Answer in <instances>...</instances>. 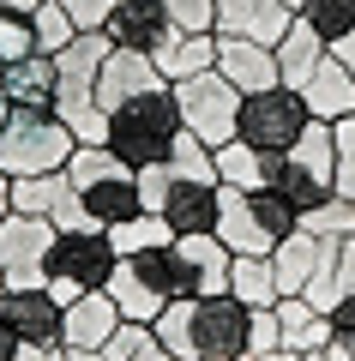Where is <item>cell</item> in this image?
I'll return each mask as SVG.
<instances>
[{"label":"cell","mask_w":355,"mask_h":361,"mask_svg":"<svg viewBox=\"0 0 355 361\" xmlns=\"http://www.w3.org/2000/svg\"><path fill=\"white\" fill-rule=\"evenodd\" d=\"M49 247H54V223L49 217L6 211V217H0V277H6V283H42Z\"/></svg>","instance_id":"7c38bea8"},{"label":"cell","mask_w":355,"mask_h":361,"mask_svg":"<svg viewBox=\"0 0 355 361\" xmlns=\"http://www.w3.org/2000/svg\"><path fill=\"white\" fill-rule=\"evenodd\" d=\"M102 37H109L114 49H133V54H145V61L157 66L181 42V25L163 13V0H121L109 13V25H102Z\"/></svg>","instance_id":"8fae6325"},{"label":"cell","mask_w":355,"mask_h":361,"mask_svg":"<svg viewBox=\"0 0 355 361\" xmlns=\"http://www.w3.org/2000/svg\"><path fill=\"white\" fill-rule=\"evenodd\" d=\"M145 343H151V325H133V319H121V331H114L109 343H102V355H109V361H133Z\"/></svg>","instance_id":"d590c367"},{"label":"cell","mask_w":355,"mask_h":361,"mask_svg":"<svg viewBox=\"0 0 355 361\" xmlns=\"http://www.w3.org/2000/svg\"><path fill=\"white\" fill-rule=\"evenodd\" d=\"M331 54H337V61H343V66H349V73H355V30H349V37H343V42H337V49H331Z\"/></svg>","instance_id":"b9f144b4"},{"label":"cell","mask_w":355,"mask_h":361,"mask_svg":"<svg viewBox=\"0 0 355 361\" xmlns=\"http://www.w3.org/2000/svg\"><path fill=\"white\" fill-rule=\"evenodd\" d=\"M66 361H109L102 349H66Z\"/></svg>","instance_id":"f6af8a7d"},{"label":"cell","mask_w":355,"mask_h":361,"mask_svg":"<svg viewBox=\"0 0 355 361\" xmlns=\"http://www.w3.org/2000/svg\"><path fill=\"white\" fill-rule=\"evenodd\" d=\"M133 361H181V355H169V349L157 343V331H151V343H145V349H139V355H133Z\"/></svg>","instance_id":"60d3db41"},{"label":"cell","mask_w":355,"mask_h":361,"mask_svg":"<svg viewBox=\"0 0 355 361\" xmlns=\"http://www.w3.org/2000/svg\"><path fill=\"white\" fill-rule=\"evenodd\" d=\"M109 295H114V307H121V319H133V325H157V319H163V307H169L163 289H157L151 277L133 265V259H121V265H114Z\"/></svg>","instance_id":"ffe728a7"},{"label":"cell","mask_w":355,"mask_h":361,"mask_svg":"<svg viewBox=\"0 0 355 361\" xmlns=\"http://www.w3.org/2000/svg\"><path fill=\"white\" fill-rule=\"evenodd\" d=\"M0 90L13 109H54V54H25L0 73Z\"/></svg>","instance_id":"7402d4cb"},{"label":"cell","mask_w":355,"mask_h":361,"mask_svg":"<svg viewBox=\"0 0 355 361\" xmlns=\"http://www.w3.org/2000/svg\"><path fill=\"white\" fill-rule=\"evenodd\" d=\"M229 295L247 301V307H277V277H271V259H253V253H235L229 259Z\"/></svg>","instance_id":"484cf974"},{"label":"cell","mask_w":355,"mask_h":361,"mask_svg":"<svg viewBox=\"0 0 355 361\" xmlns=\"http://www.w3.org/2000/svg\"><path fill=\"white\" fill-rule=\"evenodd\" d=\"M331 349H337L343 361H355V295H343L337 307H331Z\"/></svg>","instance_id":"e575fe53"},{"label":"cell","mask_w":355,"mask_h":361,"mask_svg":"<svg viewBox=\"0 0 355 361\" xmlns=\"http://www.w3.org/2000/svg\"><path fill=\"white\" fill-rule=\"evenodd\" d=\"M271 54H277V85L301 90L307 78H313V66L325 61L331 49H325V37H319V30L307 25V18H295V25L283 30V42H277V49H271Z\"/></svg>","instance_id":"44dd1931"},{"label":"cell","mask_w":355,"mask_h":361,"mask_svg":"<svg viewBox=\"0 0 355 361\" xmlns=\"http://www.w3.org/2000/svg\"><path fill=\"white\" fill-rule=\"evenodd\" d=\"M295 229H301V217H295V205H289L283 193H271V187H253V193H241V187H223L217 241H223L229 253L271 259V247L289 241Z\"/></svg>","instance_id":"5b68a950"},{"label":"cell","mask_w":355,"mask_h":361,"mask_svg":"<svg viewBox=\"0 0 355 361\" xmlns=\"http://www.w3.org/2000/svg\"><path fill=\"white\" fill-rule=\"evenodd\" d=\"M30 30H37V54H61L66 42L78 37V30H73V18H66V6H61V0H42L37 13H30Z\"/></svg>","instance_id":"4dcf8cb0"},{"label":"cell","mask_w":355,"mask_h":361,"mask_svg":"<svg viewBox=\"0 0 355 361\" xmlns=\"http://www.w3.org/2000/svg\"><path fill=\"white\" fill-rule=\"evenodd\" d=\"M109 241H114V253L127 259V253H151V247H163V241H175V229H169L157 211H139V217H127V223H114L109 229Z\"/></svg>","instance_id":"83f0119b"},{"label":"cell","mask_w":355,"mask_h":361,"mask_svg":"<svg viewBox=\"0 0 355 361\" xmlns=\"http://www.w3.org/2000/svg\"><path fill=\"white\" fill-rule=\"evenodd\" d=\"M163 13L181 30H217V0H163Z\"/></svg>","instance_id":"836d02e7"},{"label":"cell","mask_w":355,"mask_h":361,"mask_svg":"<svg viewBox=\"0 0 355 361\" xmlns=\"http://www.w3.org/2000/svg\"><path fill=\"white\" fill-rule=\"evenodd\" d=\"M271 193L289 199L295 217L313 211V205H325V199L337 193V145H331L325 121H313L283 157H271Z\"/></svg>","instance_id":"ba28073f"},{"label":"cell","mask_w":355,"mask_h":361,"mask_svg":"<svg viewBox=\"0 0 355 361\" xmlns=\"http://www.w3.org/2000/svg\"><path fill=\"white\" fill-rule=\"evenodd\" d=\"M181 103H175V90L169 85H157V90H145V97H133V103H121V109H109V127H102V145H109L121 163H133V169H151V163H163L169 151H175V139H181Z\"/></svg>","instance_id":"3957f363"},{"label":"cell","mask_w":355,"mask_h":361,"mask_svg":"<svg viewBox=\"0 0 355 361\" xmlns=\"http://www.w3.org/2000/svg\"><path fill=\"white\" fill-rule=\"evenodd\" d=\"M295 18H307V25L325 37V49H337V42L355 30V0H301Z\"/></svg>","instance_id":"f1b7e54d"},{"label":"cell","mask_w":355,"mask_h":361,"mask_svg":"<svg viewBox=\"0 0 355 361\" xmlns=\"http://www.w3.org/2000/svg\"><path fill=\"white\" fill-rule=\"evenodd\" d=\"M301 103H307V115L313 121H343V115H355V73L337 61V54H325V61L313 66V78L301 85Z\"/></svg>","instance_id":"d6986e66"},{"label":"cell","mask_w":355,"mask_h":361,"mask_svg":"<svg viewBox=\"0 0 355 361\" xmlns=\"http://www.w3.org/2000/svg\"><path fill=\"white\" fill-rule=\"evenodd\" d=\"M25 54H37V30H30L25 13H0V61L13 66L25 61Z\"/></svg>","instance_id":"1f68e13d"},{"label":"cell","mask_w":355,"mask_h":361,"mask_svg":"<svg viewBox=\"0 0 355 361\" xmlns=\"http://www.w3.org/2000/svg\"><path fill=\"white\" fill-rule=\"evenodd\" d=\"M331 145H337V193L355 199V115L331 121Z\"/></svg>","instance_id":"d6a6232c"},{"label":"cell","mask_w":355,"mask_h":361,"mask_svg":"<svg viewBox=\"0 0 355 361\" xmlns=\"http://www.w3.org/2000/svg\"><path fill=\"white\" fill-rule=\"evenodd\" d=\"M301 229H307V235H319V241H337V235H355V199L331 193L325 205L301 211Z\"/></svg>","instance_id":"f546056e"},{"label":"cell","mask_w":355,"mask_h":361,"mask_svg":"<svg viewBox=\"0 0 355 361\" xmlns=\"http://www.w3.org/2000/svg\"><path fill=\"white\" fill-rule=\"evenodd\" d=\"M13 211V175H0V217Z\"/></svg>","instance_id":"ee69618b"},{"label":"cell","mask_w":355,"mask_h":361,"mask_svg":"<svg viewBox=\"0 0 355 361\" xmlns=\"http://www.w3.org/2000/svg\"><path fill=\"white\" fill-rule=\"evenodd\" d=\"M349 247H355V235H349Z\"/></svg>","instance_id":"db71d44e"},{"label":"cell","mask_w":355,"mask_h":361,"mask_svg":"<svg viewBox=\"0 0 355 361\" xmlns=\"http://www.w3.org/2000/svg\"><path fill=\"white\" fill-rule=\"evenodd\" d=\"M277 325H283V349H295V355L331 343V313H319L307 295H283L277 301Z\"/></svg>","instance_id":"603a6c76"},{"label":"cell","mask_w":355,"mask_h":361,"mask_svg":"<svg viewBox=\"0 0 355 361\" xmlns=\"http://www.w3.org/2000/svg\"><path fill=\"white\" fill-rule=\"evenodd\" d=\"M217 66V30H181V42L157 61V73L175 85V78H193V73H211Z\"/></svg>","instance_id":"4316f807"},{"label":"cell","mask_w":355,"mask_h":361,"mask_svg":"<svg viewBox=\"0 0 355 361\" xmlns=\"http://www.w3.org/2000/svg\"><path fill=\"white\" fill-rule=\"evenodd\" d=\"M235 361H301L295 349H241Z\"/></svg>","instance_id":"ab89813d"},{"label":"cell","mask_w":355,"mask_h":361,"mask_svg":"<svg viewBox=\"0 0 355 361\" xmlns=\"http://www.w3.org/2000/svg\"><path fill=\"white\" fill-rule=\"evenodd\" d=\"M0 325L13 331V343H61V301L49 295V283H6Z\"/></svg>","instance_id":"4fadbf2b"},{"label":"cell","mask_w":355,"mask_h":361,"mask_svg":"<svg viewBox=\"0 0 355 361\" xmlns=\"http://www.w3.org/2000/svg\"><path fill=\"white\" fill-rule=\"evenodd\" d=\"M13 349H18V343H13V331L0 325V361H13Z\"/></svg>","instance_id":"7dc6e473"},{"label":"cell","mask_w":355,"mask_h":361,"mask_svg":"<svg viewBox=\"0 0 355 361\" xmlns=\"http://www.w3.org/2000/svg\"><path fill=\"white\" fill-rule=\"evenodd\" d=\"M289 25H295L289 0H217V37H247L277 49Z\"/></svg>","instance_id":"9a60e30c"},{"label":"cell","mask_w":355,"mask_h":361,"mask_svg":"<svg viewBox=\"0 0 355 361\" xmlns=\"http://www.w3.org/2000/svg\"><path fill=\"white\" fill-rule=\"evenodd\" d=\"M37 6H42V0H0V13H25V18L37 13Z\"/></svg>","instance_id":"7bdbcfd3"},{"label":"cell","mask_w":355,"mask_h":361,"mask_svg":"<svg viewBox=\"0 0 355 361\" xmlns=\"http://www.w3.org/2000/svg\"><path fill=\"white\" fill-rule=\"evenodd\" d=\"M114 331H121V307H114L109 289H90V295L61 307V343L66 349H102Z\"/></svg>","instance_id":"2e32d148"},{"label":"cell","mask_w":355,"mask_h":361,"mask_svg":"<svg viewBox=\"0 0 355 361\" xmlns=\"http://www.w3.org/2000/svg\"><path fill=\"white\" fill-rule=\"evenodd\" d=\"M217 73L241 90V97H253V90L277 85V54L265 42H247V37H217Z\"/></svg>","instance_id":"ac0fdd59"},{"label":"cell","mask_w":355,"mask_h":361,"mask_svg":"<svg viewBox=\"0 0 355 361\" xmlns=\"http://www.w3.org/2000/svg\"><path fill=\"white\" fill-rule=\"evenodd\" d=\"M0 295H6V277H0Z\"/></svg>","instance_id":"f907efd6"},{"label":"cell","mask_w":355,"mask_h":361,"mask_svg":"<svg viewBox=\"0 0 355 361\" xmlns=\"http://www.w3.org/2000/svg\"><path fill=\"white\" fill-rule=\"evenodd\" d=\"M301 361H343V355H337V349H331V343H325V349H307V355H301Z\"/></svg>","instance_id":"bcb514c9"},{"label":"cell","mask_w":355,"mask_h":361,"mask_svg":"<svg viewBox=\"0 0 355 361\" xmlns=\"http://www.w3.org/2000/svg\"><path fill=\"white\" fill-rule=\"evenodd\" d=\"M247 349H283V325H277V307H259L247 319Z\"/></svg>","instance_id":"74e56055"},{"label":"cell","mask_w":355,"mask_h":361,"mask_svg":"<svg viewBox=\"0 0 355 361\" xmlns=\"http://www.w3.org/2000/svg\"><path fill=\"white\" fill-rule=\"evenodd\" d=\"M66 180H73L78 205H85L102 229H114V223H127V217H139V211H145L139 169L121 163L109 145H78V151L66 157Z\"/></svg>","instance_id":"277c9868"},{"label":"cell","mask_w":355,"mask_h":361,"mask_svg":"<svg viewBox=\"0 0 355 361\" xmlns=\"http://www.w3.org/2000/svg\"><path fill=\"white\" fill-rule=\"evenodd\" d=\"M0 73H6V61H0Z\"/></svg>","instance_id":"f5cc1de1"},{"label":"cell","mask_w":355,"mask_h":361,"mask_svg":"<svg viewBox=\"0 0 355 361\" xmlns=\"http://www.w3.org/2000/svg\"><path fill=\"white\" fill-rule=\"evenodd\" d=\"M313 259H319V235L295 229L289 241L271 247V277H277V295H301L307 277H313Z\"/></svg>","instance_id":"cb8c5ba5"},{"label":"cell","mask_w":355,"mask_h":361,"mask_svg":"<svg viewBox=\"0 0 355 361\" xmlns=\"http://www.w3.org/2000/svg\"><path fill=\"white\" fill-rule=\"evenodd\" d=\"M73 151H78V133L54 109H13V121L0 127V175H13V180L66 169Z\"/></svg>","instance_id":"8992f818"},{"label":"cell","mask_w":355,"mask_h":361,"mask_svg":"<svg viewBox=\"0 0 355 361\" xmlns=\"http://www.w3.org/2000/svg\"><path fill=\"white\" fill-rule=\"evenodd\" d=\"M289 6H301V0H289Z\"/></svg>","instance_id":"816d5d0a"},{"label":"cell","mask_w":355,"mask_h":361,"mask_svg":"<svg viewBox=\"0 0 355 361\" xmlns=\"http://www.w3.org/2000/svg\"><path fill=\"white\" fill-rule=\"evenodd\" d=\"M169 259H175V283H181V301L193 295H217L229 289V247L217 235H175L169 241Z\"/></svg>","instance_id":"5bb4252c"},{"label":"cell","mask_w":355,"mask_h":361,"mask_svg":"<svg viewBox=\"0 0 355 361\" xmlns=\"http://www.w3.org/2000/svg\"><path fill=\"white\" fill-rule=\"evenodd\" d=\"M211 361H235V355H211Z\"/></svg>","instance_id":"681fc988"},{"label":"cell","mask_w":355,"mask_h":361,"mask_svg":"<svg viewBox=\"0 0 355 361\" xmlns=\"http://www.w3.org/2000/svg\"><path fill=\"white\" fill-rule=\"evenodd\" d=\"M61 6H66V18H73V30H102L121 0H61Z\"/></svg>","instance_id":"8d00e7d4"},{"label":"cell","mask_w":355,"mask_h":361,"mask_svg":"<svg viewBox=\"0 0 355 361\" xmlns=\"http://www.w3.org/2000/svg\"><path fill=\"white\" fill-rule=\"evenodd\" d=\"M13 361H66V349L61 343H18Z\"/></svg>","instance_id":"f35d334b"},{"label":"cell","mask_w":355,"mask_h":361,"mask_svg":"<svg viewBox=\"0 0 355 361\" xmlns=\"http://www.w3.org/2000/svg\"><path fill=\"white\" fill-rule=\"evenodd\" d=\"M6 121H13V103H6V90H0V127H6Z\"/></svg>","instance_id":"c3c4849f"},{"label":"cell","mask_w":355,"mask_h":361,"mask_svg":"<svg viewBox=\"0 0 355 361\" xmlns=\"http://www.w3.org/2000/svg\"><path fill=\"white\" fill-rule=\"evenodd\" d=\"M157 85H169V78L157 73L145 54L109 49V61H102V73H97V103H102V115H109V109L133 103V97H145V90H157Z\"/></svg>","instance_id":"e0dca14e"},{"label":"cell","mask_w":355,"mask_h":361,"mask_svg":"<svg viewBox=\"0 0 355 361\" xmlns=\"http://www.w3.org/2000/svg\"><path fill=\"white\" fill-rule=\"evenodd\" d=\"M109 49L114 42L102 37V30H78V37L54 54V115L78 133V145H102V127H109V115H102V103H97V73H102V61H109Z\"/></svg>","instance_id":"7a4b0ae2"},{"label":"cell","mask_w":355,"mask_h":361,"mask_svg":"<svg viewBox=\"0 0 355 361\" xmlns=\"http://www.w3.org/2000/svg\"><path fill=\"white\" fill-rule=\"evenodd\" d=\"M175 103H181V127L193 133L199 145H229L235 139V121H241V90L229 85L223 73H193V78H175Z\"/></svg>","instance_id":"30bf717a"},{"label":"cell","mask_w":355,"mask_h":361,"mask_svg":"<svg viewBox=\"0 0 355 361\" xmlns=\"http://www.w3.org/2000/svg\"><path fill=\"white\" fill-rule=\"evenodd\" d=\"M217 180L223 187H241V193H253V187H271V157L265 151H253V145H241V139H229V145H217Z\"/></svg>","instance_id":"d4e9b609"},{"label":"cell","mask_w":355,"mask_h":361,"mask_svg":"<svg viewBox=\"0 0 355 361\" xmlns=\"http://www.w3.org/2000/svg\"><path fill=\"white\" fill-rule=\"evenodd\" d=\"M247 319H253V307L235 301L229 289H217V295L169 301L163 319H157L151 331H157V343H163L169 355L211 361V355H241V349H247Z\"/></svg>","instance_id":"6da1fadb"},{"label":"cell","mask_w":355,"mask_h":361,"mask_svg":"<svg viewBox=\"0 0 355 361\" xmlns=\"http://www.w3.org/2000/svg\"><path fill=\"white\" fill-rule=\"evenodd\" d=\"M114 265H121V253H114L109 229H54L42 283H49V295L66 307V301L90 295V289H109Z\"/></svg>","instance_id":"52a82bcc"},{"label":"cell","mask_w":355,"mask_h":361,"mask_svg":"<svg viewBox=\"0 0 355 361\" xmlns=\"http://www.w3.org/2000/svg\"><path fill=\"white\" fill-rule=\"evenodd\" d=\"M313 127V115H307L301 90L289 85H271V90H253V97H241V121H235V139L253 145V151L265 157H283L301 133Z\"/></svg>","instance_id":"9c48e42d"}]
</instances>
